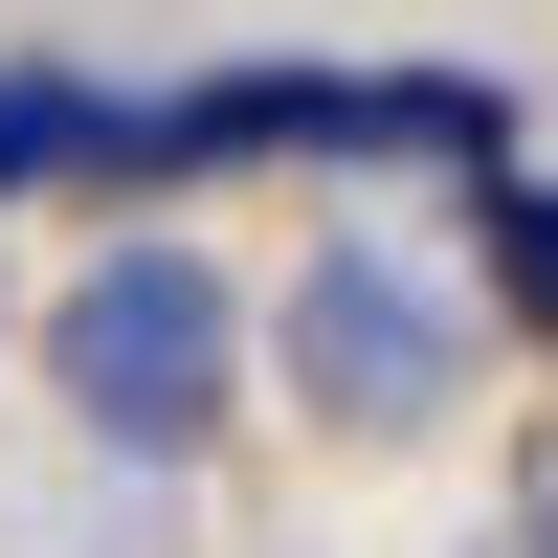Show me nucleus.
I'll return each instance as SVG.
<instances>
[{"label":"nucleus","mask_w":558,"mask_h":558,"mask_svg":"<svg viewBox=\"0 0 558 558\" xmlns=\"http://www.w3.org/2000/svg\"><path fill=\"white\" fill-rule=\"evenodd\" d=\"M68 179H89V68H45V45H23V68H0V223L68 202Z\"/></svg>","instance_id":"39448f33"},{"label":"nucleus","mask_w":558,"mask_h":558,"mask_svg":"<svg viewBox=\"0 0 558 558\" xmlns=\"http://www.w3.org/2000/svg\"><path fill=\"white\" fill-rule=\"evenodd\" d=\"M447 202H470V336L492 357H558V157H492V179H447Z\"/></svg>","instance_id":"20e7f679"},{"label":"nucleus","mask_w":558,"mask_h":558,"mask_svg":"<svg viewBox=\"0 0 558 558\" xmlns=\"http://www.w3.org/2000/svg\"><path fill=\"white\" fill-rule=\"evenodd\" d=\"M246 402H291L336 470H380V447H447V425L492 402L470 268H447L425 223H313V246L246 291Z\"/></svg>","instance_id":"f03ea898"},{"label":"nucleus","mask_w":558,"mask_h":558,"mask_svg":"<svg viewBox=\"0 0 558 558\" xmlns=\"http://www.w3.org/2000/svg\"><path fill=\"white\" fill-rule=\"evenodd\" d=\"M23 357H45V402H68L112 470H202V447L246 425V268H223L202 223H112V246L23 313Z\"/></svg>","instance_id":"7ed1b4c3"},{"label":"nucleus","mask_w":558,"mask_h":558,"mask_svg":"<svg viewBox=\"0 0 558 558\" xmlns=\"http://www.w3.org/2000/svg\"><path fill=\"white\" fill-rule=\"evenodd\" d=\"M0 357H23V291H0Z\"/></svg>","instance_id":"0eeeda50"},{"label":"nucleus","mask_w":558,"mask_h":558,"mask_svg":"<svg viewBox=\"0 0 558 558\" xmlns=\"http://www.w3.org/2000/svg\"><path fill=\"white\" fill-rule=\"evenodd\" d=\"M470 558H558V447H536V470H514V514H492Z\"/></svg>","instance_id":"423d86ee"},{"label":"nucleus","mask_w":558,"mask_h":558,"mask_svg":"<svg viewBox=\"0 0 558 558\" xmlns=\"http://www.w3.org/2000/svg\"><path fill=\"white\" fill-rule=\"evenodd\" d=\"M536 157V112L492 68H336V45H223V68H157V89H89V202L112 223H179L223 179H492Z\"/></svg>","instance_id":"f257e3e1"}]
</instances>
